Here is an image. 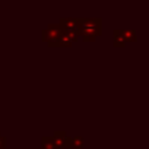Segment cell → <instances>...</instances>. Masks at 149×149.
Returning <instances> with one entry per match:
<instances>
[{"label": "cell", "instance_id": "52a82bcc", "mask_svg": "<svg viewBox=\"0 0 149 149\" xmlns=\"http://www.w3.org/2000/svg\"><path fill=\"white\" fill-rule=\"evenodd\" d=\"M70 148H73V149H81L84 147V141H82L81 137L76 136L73 137V139H70V145H68Z\"/></svg>", "mask_w": 149, "mask_h": 149}, {"label": "cell", "instance_id": "3957f363", "mask_svg": "<svg viewBox=\"0 0 149 149\" xmlns=\"http://www.w3.org/2000/svg\"><path fill=\"white\" fill-rule=\"evenodd\" d=\"M60 29L62 31L65 33H73V34H79V18H72V17H67V18H60Z\"/></svg>", "mask_w": 149, "mask_h": 149}, {"label": "cell", "instance_id": "7a4b0ae2", "mask_svg": "<svg viewBox=\"0 0 149 149\" xmlns=\"http://www.w3.org/2000/svg\"><path fill=\"white\" fill-rule=\"evenodd\" d=\"M62 34V29H60L59 24H51L47 26L46 30H43V39L49 43V46H56L58 38Z\"/></svg>", "mask_w": 149, "mask_h": 149}, {"label": "cell", "instance_id": "277c9868", "mask_svg": "<svg viewBox=\"0 0 149 149\" xmlns=\"http://www.w3.org/2000/svg\"><path fill=\"white\" fill-rule=\"evenodd\" d=\"M80 38L79 34H73V33H65V31H62V34L58 38V43L56 46H71L73 42H76L77 39Z\"/></svg>", "mask_w": 149, "mask_h": 149}, {"label": "cell", "instance_id": "8992f818", "mask_svg": "<svg viewBox=\"0 0 149 149\" xmlns=\"http://www.w3.org/2000/svg\"><path fill=\"white\" fill-rule=\"evenodd\" d=\"M126 45V38L123 36V30H114V46L123 47Z\"/></svg>", "mask_w": 149, "mask_h": 149}, {"label": "cell", "instance_id": "5b68a950", "mask_svg": "<svg viewBox=\"0 0 149 149\" xmlns=\"http://www.w3.org/2000/svg\"><path fill=\"white\" fill-rule=\"evenodd\" d=\"M51 141L54 144L55 149H63L65 147V143L70 141V139H67L64 132H56L54 135V137H51Z\"/></svg>", "mask_w": 149, "mask_h": 149}, {"label": "cell", "instance_id": "ba28073f", "mask_svg": "<svg viewBox=\"0 0 149 149\" xmlns=\"http://www.w3.org/2000/svg\"><path fill=\"white\" fill-rule=\"evenodd\" d=\"M123 36H124V38H126V42H132L136 39L135 30H123Z\"/></svg>", "mask_w": 149, "mask_h": 149}, {"label": "cell", "instance_id": "30bf717a", "mask_svg": "<svg viewBox=\"0 0 149 149\" xmlns=\"http://www.w3.org/2000/svg\"><path fill=\"white\" fill-rule=\"evenodd\" d=\"M0 149H5V137L0 135Z\"/></svg>", "mask_w": 149, "mask_h": 149}, {"label": "cell", "instance_id": "9c48e42d", "mask_svg": "<svg viewBox=\"0 0 149 149\" xmlns=\"http://www.w3.org/2000/svg\"><path fill=\"white\" fill-rule=\"evenodd\" d=\"M42 149H55L51 139H49V137H43V140H42Z\"/></svg>", "mask_w": 149, "mask_h": 149}, {"label": "cell", "instance_id": "6da1fadb", "mask_svg": "<svg viewBox=\"0 0 149 149\" xmlns=\"http://www.w3.org/2000/svg\"><path fill=\"white\" fill-rule=\"evenodd\" d=\"M79 36L84 41H94L101 34V18H79Z\"/></svg>", "mask_w": 149, "mask_h": 149}]
</instances>
